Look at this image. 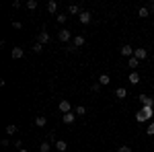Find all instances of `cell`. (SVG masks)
<instances>
[{"label": "cell", "mask_w": 154, "mask_h": 152, "mask_svg": "<svg viewBox=\"0 0 154 152\" xmlns=\"http://www.w3.org/2000/svg\"><path fill=\"white\" fill-rule=\"evenodd\" d=\"M152 115H154V107H142L138 113H136V121H150L152 119Z\"/></svg>", "instance_id": "6da1fadb"}, {"label": "cell", "mask_w": 154, "mask_h": 152, "mask_svg": "<svg viewBox=\"0 0 154 152\" xmlns=\"http://www.w3.org/2000/svg\"><path fill=\"white\" fill-rule=\"evenodd\" d=\"M134 51H136V49H134L130 43H125V45L119 47V54H121L123 58H134Z\"/></svg>", "instance_id": "7a4b0ae2"}, {"label": "cell", "mask_w": 154, "mask_h": 152, "mask_svg": "<svg viewBox=\"0 0 154 152\" xmlns=\"http://www.w3.org/2000/svg\"><path fill=\"white\" fill-rule=\"evenodd\" d=\"M58 109H60V113H62V115H66V113H70V111H72V105H70V101H66V99H62V101H60V105H58Z\"/></svg>", "instance_id": "3957f363"}, {"label": "cell", "mask_w": 154, "mask_h": 152, "mask_svg": "<svg viewBox=\"0 0 154 152\" xmlns=\"http://www.w3.org/2000/svg\"><path fill=\"white\" fill-rule=\"evenodd\" d=\"M58 39L62 41V43H68L70 39H74V37H72V31H68V29H62V31L58 33Z\"/></svg>", "instance_id": "277c9868"}, {"label": "cell", "mask_w": 154, "mask_h": 152, "mask_svg": "<svg viewBox=\"0 0 154 152\" xmlns=\"http://www.w3.org/2000/svg\"><path fill=\"white\" fill-rule=\"evenodd\" d=\"M78 21H80L82 25H88L91 21H93V14H91L88 11H82L80 14H78Z\"/></svg>", "instance_id": "5b68a950"}, {"label": "cell", "mask_w": 154, "mask_h": 152, "mask_svg": "<svg viewBox=\"0 0 154 152\" xmlns=\"http://www.w3.org/2000/svg\"><path fill=\"white\" fill-rule=\"evenodd\" d=\"M134 58L140 60V62H142V60H146V58H148V49H144V47H138V49L134 51Z\"/></svg>", "instance_id": "8992f818"}, {"label": "cell", "mask_w": 154, "mask_h": 152, "mask_svg": "<svg viewBox=\"0 0 154 152\" xmlns=\"http://www.w3.org/2000/svg\"><path fill=\"white\" fill-rule=\"evenodd\" d=\"M138 99H140V103H142V107H154V99H152V97H146V95H140Z\"/></svg>", "instance_id": "52a82bcc"}, {"label": "cell", "mask_w": 154, "mask_h": 152, "mask_svg": "<svg viewBox=\"0 0 154 152\" xmlns=\"http://www.w3.org/2000/svg\"><path fill=\"white\" fill-rule=\"evenodd\" d=\"M74 119H76V113H74V111L66 113V115H62V121H64L66 126H72V123H74Z\"/></svg>", "instance_id": "ba28073f"}, {"label": "cell", "mask_w": 154, "mask_h": 152, "mask_svg": "<svg viewBox=\"0 0 154 152\" xmlns=\"http://www.w3.org/2000/svg\"><path fill=\"white\" fill-rule=\"evenodd\" d=\"M37 43H41V45L49 43V33H48V31H41V33H39V37H37Z\"/></svg>", "instance_id": "9c48e42d"}, {"label": "cell", "mask_w": 154, "mask_h": 152, "mask_svg": "<svg viewBox=\"0 0 154 152\" xmlns=\"http://www.w3.org/2000/svg\"><path fill=\"white\" fill-rule=\"evenodd\" d=\"M84 43H86V39H84L82 35H76V37H74V39H72V45L76 47V49H78V47H82Z\"/></svg>", "instance_id": "30bf717a"}, {"label": "cell", "mask_w": 154, "mask_h": 152, "mask_svg": "<svg viewBox=\"0 0 154 152\" xmlns=\"http://www.w3.org/2000/svg\"><path fill=\"white\" fill-rule=\"evenodd\" d=\"M23 56H25L23 47H12V60H21Z\"/></svg>", "instance_id": "8fae6325"}, {"label": "cell", "mask_w": 154, "mask_h": 152, "mask_svg": "<svg viewBox=\"0 0 154 152\" xmlns=\"http://www.w3.org/2000/svg\"><path fill=\"white\" fill-rule=\"evenodd\" d=\"M35 126L37 128H45V126H48V117L45 115H37L35 117Z\"/></svg>", "instance_id": "7c38bea8"}, {"label": "cell", "mask_w": 154, "mask_h": 152, "mask_svg": "<svg viewBox=\"0 0 154 152\" xmlns=\"http://www.w3.org/2000/svg\"><path fill=\"white\" fill-rule=\"evenodd\" d=\"M99 84H101V86H107V84H111V76L103 72V74L99 76Z\"/></svg>", "instance_id": "4fadbf2b"}, {"label": "cell", "mask_w": 154, "mask_h": 152, "mask_svg": "<svg viewBox=\"0 0 154 152\" xmlns=\"http://www.w3.org/2000/svg\"><path fill=\"white\" fill-rule=\"evenodd\" d=\"M54 146H56V150H58V152H66V150H68V144H66L64 140H56Z\"/></svg>", "instance_id": "5bb4252c"}, {"label": "cell", "mask_w": 154, "mask_h": 152, "mask_svg": "<svg viewBox=\"0 0 154 152\" xmlns=\"http://www.w3.org/2000/svg\"><path fill=\"white\" fill-rule=\"evenodd\" d=\"M128 82L130 84H140V74L138 72H131L130 76H128Z\"/></svg>", "instance_id": "9a60e30c"}, {"label": "cell", "mask_w": 154, "mask_h": 152, "mask_svg": "<svg viewBox=\"0 0 154 152\" xmlns=\"http://www.w3.org/2000/svg\"><path fill=\"white\" fill-rule=\"evenodd\" d=\"M48 12H51V14L58 12V2H56V0H49L48 2Z\"/></svg>", "instance_id": "2e32d148"}, {"label": "cell", "mask_w": 154, "mask_h": 152, "mask_svg": "<svg viewBox=\"0 0 154 152\" xmlns=\"http://www.w3.org/2000/svg\"><path fill=\"white\" fill-rule=\"evenodd\" d=\"M115 97H117V99H125V97H128V91H125L123 86H119L117 91H115Z\"/></svg>", "instance_id": "e0dca14e"}, {"label": "cell", "mask_w": 154, "mask_h": 152, "mask_svg": "<svg viewBox=\"0 0 154 152\" xmlns=\"http://www.w3.org/2000/svg\"><path fill=\"white\" fill-rule=\"evenodd\" d=\"M68 12H70V14H80V6H78V4H70V6H68Z\"/></svg>", "instance_id": "ac0fdd59"}, {"label": "cell", "mask_w": 154, "mask_h": 152, "mask_svg": "<svg viewBox=\"0 0 154 152\" xmlns=\"http://www.w3.org/2000/svg\"><path fill=\"white\" fill-rule=\"evenodd\" d=\"M4 132H6L8 136H14L19 129H17V126H14V123H11V126H6V128H4Z\"/></svg>", "instance_id": "d6986e66"}, {"label": "cell", "mask_w": 154, "mask_h": 152, "mask_svg": "<svg viewBox=\"0 0 154 152\" xmlns=\"http://www.w3.org/2000/svg\"><path fill=\"white\" fill-rule=\"evenodd\" d=\"M138 17H142V19H146V17H150V8H146V6H142V8L138 11Z\"/></svg>", "instance_id": "ffe728a7"}, {"label": "cell", "mask_w": 154, "mask_h": 152, "mask_svg": "<svg viewBox=\"0 0 154 152\" xmlns=\"http://www.w3.org/2000/svg\"><path fill=\"white\" fill-rule=\"evenodd\" d=\"M51 150V144L49 142H41V146H39V152H49Z\"/></svg>", "instance_id": "44dd1931"}, {"label": "cell", "mask_w": 154, "mask_h": 152, "mask_svg": "<svg viewBox=\"0 0 154 152\" xmlns=\"http://www.w3.org/2000/svg\"><path fill=\"white\" fill-rule=\"evenodd\" d=\"M25 6H27V11H35V8H37V0H27Z\"/></svg>", "instance_id": "7402d4cb"}, {"label": "cell", "mask_w": 154, "mask_h": 152, "mask_svg": "<svg viewBox=\"0 0 154 152\" xmlns=\"http://www.w3.org/2000/svg\"><path fill=\"white\" fill-rule=\"evenodd\" d=\"M66 19H68V17H66L64 12H58V14H56V21H58L60 25H64V23H66Z\"/></svg>", "instance_id": "603a6c76"}, {"label": "cell", "mask_w": 154, "mask_h": 152, "mask_svg": "<svg viewBox=\"0 0 154 152\" xmlns=\"http://www.w3.org/2000/svg\"><path fill=\"white\" fill-rule=\"evenodd\" d=\"M128 66H130V68H138V66H140V60L130 58V60H128Z\"/></svg>", "instance_id": "cb8c5ba5"}, {"label": "cell", "mask_w": 154, "mask_h": 152, "mask_svg": "<svg viewBox=\"0 0 154 152\" xmlns=\"http://www.w3.org/2000/svg\"><path fill=\"white\" fill-rule=\"evenodd\" d=\"M74 113H76V115H84V113H86V107H82V105H76Z\"/></svg>", "instance_id": "d4e9b609"}, {"label": "cell", "mask_w": 154, "mask_h": 152, "mask_svg": "<svg viewBox=\"0 0 154 152\" xmlns=\"http://www.w3.org/2000/svg\"><path fill=\"white\" fill-rule=\"evenodd\" d=\"M31 49H33L35 54H41V51H43V45H41V43H35V45L31 47Z\"/></svg>", "instance_id": "484cf974"}, {"label": "cell", "mask_w": 154, "mask_h": 152, "mask_svg": "<svg viewBox=\"0 0 154 152\" xmlns=\"http://www.w3.org/2000/svg\"><path fill=\"white\" fill-rule=\"evenodd\" d=\"M146 134H148V136H154V121H150V126H148V129H146Z\"/></svg>", "instance_id": "4316f807"}, {"label": "cell", "mask_w": 154, "mask_h": 152, "mask_svg": "<svg viewBox=\"0 0 154 152\" xmlns=\"http://www.w3.org/2000/svg\"><path fill=\"white\" fill-rule=\"evenodd\" d=\"M91 91H93V93H99V91H101V84H99V82H95V84L91 86Z\"/></svg>", "instance_id": "83f0119b"}, {"label": "cell", "mask_w": 154, "mask_h": 152, "mask_svg": "<svg viewBox=\"0 0 154 152\" xmlns=\"http://www.w3.org/2000/svg\"><path fill=\"white\" fill-rule=\"evenodd\" d=\"M12 27H14V29H23V23H19V21H12Z\"/></svg>", "instance_id": "f1b7e54d"}, {"label": "cell", "mask_w": 154, "mask_h": 152, "mask_svg": "<svg viewBox=\"0 0 154 152\" xmlns=\"http://www.w3.org/2000/svg\"><path fill=\"white\" fill-rule=\"evenodd\" d=\"M119 152H131V148H128V146H121V148H119Z\"/></svg>", "instance_id": "f546056e"}, {"label": "cell", "mask_w": 154, "mask_h": 152, "mask_svg": "<svg viewBox=\"0 0 154 152\" xmlns=\"http://www.w3.org/2000/svg\"><path fill=\"white\" fill-rule=\"evenodd\" d=\"M19 152H29V150H27V148H21V150H19Z\"/></svg>", "instance_id": "4dcf8cb0"}, {"label": "cell", "mask_w": 154, "mask_h": 152, "mask_svg": "<svg viewBox=\"0 0 154 152\" xmlns=\"http://www.w3.org/2000/svg\"><path fill=\"white\" fill-rule=\"evenodd\" d=\"M150 11H154V2H152V4H150Z\"/></svg>", "instance_id": "1f68e13d"}]
</instances>
